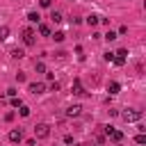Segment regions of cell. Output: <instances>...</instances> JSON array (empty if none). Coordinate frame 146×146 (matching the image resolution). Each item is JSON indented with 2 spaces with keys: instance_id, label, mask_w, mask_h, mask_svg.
Returning a JSON list of instances; mask_svg holds the SVG:
<instances>
[{
  "instance_id": "1",
  "label": "cell",
  "mask_w": 146,
  "mask_h": 146,
  "mask_svg": "<svg viewBox=\"0 0 146 146\" xmlns=\"http://www.w3.org/2000/svg\"><path fill=\"white\" fill-rule=\"evenodd\" d=\"M121 119H123L125 123L139 121V119H141V110H125V112H121Z\"/></svg>"
},
{
  "instance_id": "25",
  "label": "cell",
  "mask_w": 146,
  "mask_h": 146,
  "mask_svg": "<svg viewBox=\"0 0 146 146\" xmlns=\"http://www.w3.org/2000/svg\"><path fill=\"white\" fill-rule=\"evenodd\" d=\"M41 2V7H50V0H39Z\"/></svg>"
},
{
  "instance_id": "23",
  "label": "cell",
  "mask_w": 146,
  "mask_h": 146,
  "mask_svg": "<svg viewBox=\"0 0 146 146\" xmlns=\"http://www.w3.org/2000/svg\"><path fill=\"white\" fill-rule=\"evenodd\" d=\"M105 59H107V62H112V59H114V52H110V50H107V52H105Z\"/></svg>"
},
{
  "instance_id": "24",
  "label": "cell",
  "mask_w": 146,
  "mask_h": 146,
  "mask_svg": "<svg viewBox=\"0 0 146 146\" xmlns=\"http://www.w3.org/2000/svg\"><path fill=\"white\" fill-rule=\"evenodd\" d=\"M16 80H18V82H23V80H25V73H21V71H18V73H16Z\"/></svg>"
},
{
  "instance_id": "10",
  "label": "cell",
  "mask_w": 146,
  "mask_h": 146,
  "mask_svg": "<svg viewBox=\"0 0 146 146\" xmlns=\"http://www.w3.org/2000/svg\"><path fill=\"white\" fill-rule=\"evenodd\" d=\"M110 137H112V141H121V139H123V132H121V130H112Z\"/></svg>"
},
{
  "instance_id": "2",
  "label": "cell",
  "mask_w": 146,
  "mask_h": 146,
  "mask_svg": "<svg viewBox=\"0 0 146 146\" xmlns=\"http://www.w3.org/2000/svg\"><path fill=\"white\" fill-rule=\"evenodd\" d=\"M34 135H36L39 139H46V137L50 135V125H48V123H39V125H34Z\"/></svg>"
},
{
  "instance_id": "4",
  "label": "cell",
  "mask_w": 146,
  "mask_h": 146,
  "mask_svg": "<svg viewBox=\"0 0 146 146\" xmlns=\"http://www.w3.org/2000/svg\"><path fill=\"white\" fill-rule=\"evenodd\" d=\"M125 55H128V50H123V48H121L119 52H114V64H116V66H123V64H125Z\"/></svg>"
},
{
  "instance_id": "6",
  "label": "cell",
  "mask_w": 146,
  "mask_h": 146,
  "mask_svg": "<svg viewBox=\"0 0 146 146\" xmlns=\"http://www.w3.org/2000/svg\"><path fill=\"white\" fill-rule=\"evenodd\" d=\"M80 114H82V107H80V105H71V107L66 110V116H71V119H73V116H80Z\"/></svg>"
},
{
  "instance_id": "20",
  "label": "cell",
  "mask_w": 146,
  "mask_h": 146,
  "mask_svg": "<svg viewBox=\"0 0 146 146\" xmlns=\"http://www.w3.org/2000/svg\"><path fill=\"white\" fill-rule=\"evenodd\" d=\"M52 39H55V41H64V32H55Z\"/></svg>"
},
{
  "instance_id": "13",
  "label": "cell",
  "mask_w": 146,
  "mask_h": 146,
  "mask_svg": "<svg viewBox=\"0 0 146 146\" xmlns=\"http://www.w3.org/2000/svg\"><path fill=\"white\" fill-rule=\"evenodd\" d=\"M39 18H41V16H39L36 11H30V14H27V21H30V23H39Z\"/></svg>"
},
{
  "instance_id": "22",
  "label": "cell",
  "mask_w": 146,
  "mask_h": 146,
  "mask_svg": "<svg viewBox=\"0 0 146 146\" xmlns=\"http://www.w3.org/2000/svg\"><path fill=\"white\" fill-rule=\"evenodd\" d=\"M11 105H14V107H21L23 103H21V98H16V96H14V98H11Z\"/></svg>"
},
{
  "instance_id": "7",
  "label": "cell",
  "mask_w": 146,
  "mask_h": 146,
  "mask_svg": "<svg viewBox=\"0 0 146 146\" xmlns=\"http://www.w3.org/2000/svg\"><path fill=\"white\" fill-rule=\"evenodd\" d=\"M21 139H23V132H21V130H9V141L18 144Z\"/></svg>"
},
{
  "instance_id": "9",
  "label": "cell",
  "mask_w": 146,
  "mask_h": 146,
  "mask_svg": "<svg viewBox=\"0 0 146 146\" xmlns=\"http://www.w3.org/2000/svg\"><path fill=\"white\" fill-rule=\"evenodd\" d=\"M87 23L94 27V25H98L100 23V16H96V14H91V16H87Z\"/></svg>"
},
{
  "instance_id": "21",
  "label": "cell",
  "mask_w": 146,
  "mask_h": 146,
  "mask_svg": "<svg viewBox=\"0 0 146 146\" xmlns=\"http://www.w3.org/2000/svg\"><path fill=\"white\" fill-rule=\"evenodd\" d=\"M105 39H107V41H114V39H116V32H112V30H110V32L105 34Z\"/></svg>"
},
{
  "instance_id": "5",
  "label": "cell",
  "mask_w": 146,
  "mask_h": 146,
  "mask_svg": "<svg viewBox=\"0 0 146 146\" xmlns=\"http://www.w3.org/2000/svg\"><path fill=\"white\" fill-rule=\"evenodd\" d=\"M30 91H32L34 96H36V94H43V91H46V84H43V82H32V84H30Z\"/></svg>"
},
{
  "instance_id": "17",
  "label": "cell",
  "mask_w": 146,
  "mask_h": 146,
  "mask_svg": "<svg viewBox=\"0 0 146 146\" xmlns=\"http://www.w3.org/2000/svg\"><path fill=\"white\" fill-rule=\"evenodd\" d=\"M50 18H52L55 23H62V14H59V11H52V14H50Z\"/></svg>"
},
{
  "instance_id": "3",
  "label": "cell",
  "mask_w": 146,
  "mask_h": 146,
  "mask_svg": "<svg viewBox=\"0 0 146 146\" xmlns=\"http://www.w3.org/2000/svg\"><path fill=\"white\" fill-rule=\"evenodd\" d=\"M23 41H25V46H34V30L32 27H23Z\"/></svg>"
},
{
  "instance_id": "11",
  "label": "cell",
  "mask_w": 146,
  "mask_h": 146,
  "mask_svg": "<svg viewBox=\"0 0 146 146\" xmlns=\"http://www.w3.org/2000/svg\"><path fill=\"white\" fill-rule=\"evenodd\" d=\"M9 55H11V57H14V59H21V57H25V52H23V50H21V48H14V50H11V52H9Z\"/></svg>"
},
{
  "instance_id": "16",
  "label": "cell",
  "mask_w": 146,
  "mask_h": 146,
  "mask_svg": "<svg viewBox=\"0 0 146 146\" xmlns=\"http://www.w3.org/2000/svg\"><path fill=\"white\" fill-rule=\"evenodd\" d=\"M39 32H41L43 36H50V27H48V25H39Z\"/></svg>"
},
{
  "instance_id": "12",
  "label": "cell",
  "mask_w": 146,
  "mask_h": 146,
  "mask_svg": "<svg viewBox=\"0 0 146 146\" xmlns=\"http://www.w3.org/2000/svg\"><path fill=\"white\" fill-rule=\"evenodd\" d=\"M107 89H110V94H119V91H121V84H119V82H110Z\"/></svg>"
},
{
  "instance_id": "18",
  "label": "cell",
  "mask_w": 146,
  "mask_h": 146,
  "mask_svg": "<svg viewBox=\"0 0 146 146\" xmlns=\"http://www.w3.org/2000/svg\"><path fill=\"white\" fill-rule=\"evenodd\" d=\"M34 68H36V73H46V66H43V62H36V64H34Z\"/></svg>"
},
{
  "instance_id": "8",
  "label": "cell",
  "mask_w": 146,
  "mask_h": 146,
  "mask_svg": "<svg viewBox=\"0 0 146 146\" xmlns=\"http://www.w3.org/2000/svg\"><path fill=\"white\" fill-rule=\"evenodd\" d=\"M73 94H75V96H84V94H87V91L82 89V84H80V80H75V82H73Z\"/></svg>"
},
{
  "instance_id": "15",
  "label": "cell",
  "mask_w": 146,
  "mask_h": 146,
  "mask_svg": "<svg viewBox=\"0 0 146 146\" xmlns=\"http://www.w3.org/2000/svg\"><path fill=\"white\" fill-rule=\"evenodd\" d=\"M18 114H21V116H30V107H27V105H21V107H18Z\"/></svg>"
},
{
  "instance_id": "19",
  "label": "cell",
  "mask_w": 146,
  "mask_h": 146,
  "mask_svg": "<svg viewBox=\"0 0 146 146\" xmlns=\"http://www.w3.org/2000/svg\"><path fill=\"white\" fill-rule=\"evenodd\" d=\"M135 141H137V144H146V135H144V132H139V135L135 137Z\"/></svg>"
},
{
  "instance_id": "14",
  "label": "cell",
  "mask_w": 146,
  "mask_h": 146,
  "mask_svg": "<svg viewBox=\"0 0 146 146\" xmlns=\"http://www.w3.org/2000/svg\"><path fill=\"white\" fill-rule=\"evenodd\" d=\"M7 36H9V27H7V25H2V27H0V41H5Z\"/></svg>"
}]
</instances>
